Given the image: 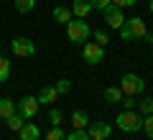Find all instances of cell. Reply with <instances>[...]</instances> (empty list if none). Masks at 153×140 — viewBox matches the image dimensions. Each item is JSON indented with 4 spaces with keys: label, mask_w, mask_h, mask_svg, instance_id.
<instances>
[{
    "label": "cell",
    "mask_w": 153,
    "mask_h": 140,
    "mask_svg": "<svg viewBox=\"0 0 153 140\" xmlns=\"http://www.w3.org/2000/svg\"><path fill=\"white\" fill-rule=\"evenodd\" d=\"M66 36H69V41L74 43H87L89 36H92V28H89V23L84 21V18H71L69 23H66Z\"/></svg>",
    "instance_id": "cell-1"
},
{
    "label": "cell",
    "mask_w": 153,
    "mask_h": 140,
    "mask_svg": "<svg viewBox=\"0 0 153 140\" xmlns=\"http://www.w3.org/2000/svg\"><path fill=\"white\" fill-rule=\"evenodd\" d=\"M115 122H117V127H120L123 133H138V130L143 127V115H138L135 110H123Z\"/></svg>",
    "instance_id": "cell-2"
},
{
    "label": "cell",
    "mask_w": 153,
    "mask_h": 140,
    "mask_svg": "<svg viewBox=\"0 0 153 140\" xmlns=\"http://www.w3.org/2000/svg\"><path fill=\"white\" fill-rule=\"evenodd\" d=\"M120 89L125 97H135V94H140L143 89H146V81H143V76L138 74H125L120 81Z\"/></svg>",
    "instance_id": "cell-3"
},
{
    "label": "cell",
    "mask_w": 153,
    "mask_h": 140,
    "mask_svg": "<svg viewBox=\"0 0 153 140\" xmlns=\"http://www.w3.org/2000/svg\"><path fill=\"white\" fill-rule=\"evenodd\" d=\"M10 51H13L16 56H21V59H26V56H33V54H36V46H33L31 38L18 36V38H13V41H10Z\"/></svg>",
    "instance_id": "cell-4"
},
{
    "label": "cell",
    "mask_w": 153,
    "mask_h": 140,
    "mask_svg": "<svg viewBox=\"0 0 153 140\" xmlns=\"http://www.w3.org/2000/svg\"><path fill=\"white\" fill-rule=\"evenodd\" d=\"M82 59L87 61V64L94 66V64H100V61L105 59V49H102V46H97L94 41L92 43L87 41V43H82Z\"/></svg>",
    "instance_id": "cell-5"
},
{
    "label": "cell",
    "mask_w": 153,
    "mask_h": 140,
    "mask_svg": "<svg viewBox=\"0 0 153 140\" xmlns=\"http://www.w3.org/2000/svg\"><path fill=\"white\" fill-rule=\"evenodd\" d=\"M16 112L21 115L23 120L36 117V112H38V99H36V97H31V94H26V97H23L21 102L16 104Z\"/></svg>",
    "instance_id": "cell-6"
},
{
    "label": "cell",
    "mask_w": 153,
    "mask_h": 140,
    "mask_svg": "<svg viewBox=\"0 0 153 140\" xmlns=\"http://www.w3.org/2000/svg\"><path fill=\"white\" fill-rule=\"evenodd\" d=\"M102 16H105V23H107L110 28H115V31H117V28H120L123 23H125V16H123V8L112 5V3H110V5L102 10Z\"/></svg>",
    "instance_id": "cell-7"
},
{
    "label": "cell",
    "mask_w": 153,
    "mask_h": 140,
    "mask_svg": "<svg viewBox=\"0 0 153 140\" xmlns=\"http://www.w3.org/2000/svg\"><path fill=\"white\" fill-rule=\"evenodd\" d=\"M110 133H112V127H110L107 122H89L87 125V135L92 140H107Z\"/></svg>",
    "instance_id": "cell-8"
},
{
    "label": "cell",
    "mask_w": 153,
    "mask_h": 140,
    "mask_svg": "<svg viewBox=\"0 0 153 140\" xmlns=\"http://www.w3.org/2000/svg\"><path fill=\"white\" fill-rule=\"evenodd\" d=\"M125 26H128V31L133 33V41H138V38H146V33H148V28H146V23H143V18H128L125 21Z\"/></svg>",
    "instance_id": "cell-9"
},
{
    "label": "cell",
    "mask_w": 153,
    "mask_h": 140,
    "mask_svg": "<svg viewBox=\"0 0 153 140\" xmlns=\"http://www.w3.org/2000/svg\"><path fill=\"white\" fill-rule=\"evenodd\" d=\"M36 99H38V104H54L56 99H59V92H56L54 84H46V87H41V92L36 94Z\"/></svg>",
    "instance_id": "cell-10"
},
{
    "label": "cell",
    "mask_w": 153,
    "mask_h": 140,
    "mask_svg": "<svg viewBox=\"0 0 153 140\" xmlns=\"http://www.w3.org/2000/svg\"><path fill=\"white\" fill-rule=\"evenodd\" d=\"M89 13H92V3H89V0H74V3H71V16L87 21Z\"/></svg>",
    "instance_id": "cell-11"
},
{
    "label": "cell",
    "mask_w": 153,
    "mask_h": 140,
    "mask_svg": "<svg viewBox=\"0 0 153 140\" xmlns=\"http://www.w3.org/2000/svg\"><path fill=\"white\" fill-rule=\"evenodd\" d=\"M18 135H21V140H38L41 138V130H38L33 122H26L21 130H18Z\"/></svg>",
    "instance_id": "cell-12"
},
{
    "label": "cell",
    "mask_w": 153,
    "mask_h": 140,
    "mask_svg": "<svg viewBox=\"0 0 153 140\" xmlns=\"http://www.w3.org/2000/svg\"><path fill=\"white\" fill-rule=\"evenodd\" d=\"M71 125H74V130H87V125H89L87 112H82V110H71Z\"/></svg>",
    "instance_id": "cell-13"
},
{
    "label": "cell",
    "mask_w": 153,
    "mask_h": 140,
    "mask_svg": "<svg viewBox=\"0 0 153 140\" xmlns=\"http://www.w3.org/2000/svg\"><path fill=\"white\" fill-rule=\"evenodd\" d=\"M71 18H74V16H71V8H64V5H56L54 8V21L56 23H64V26H66Z\"/></svg>",
    "instance_id": "cell-14"
},
{
    "label": "cell",
    "mask_w": 153,
    "mask_h": 140,
    "mask_svg": "<svg viewBox=\"0 0 153 140\" xmlns=\"http://www.w3.org/2000/svg\"><path fill=\"white\" fill-rule=\"evenodd\" d=\"M13 112H16V102H13L10 97H0V117L8 120Z\"/></svg>",
    "instance_id": "cell-15"
},
{
    "label": "cell",
    "mask_w": 153,
    "mask_h": 140,
    "mask_svg": "<svg viewBox=\"0 0 153 140\" xmlns=\"http://www.w3.org/2000/svg\"><path fill=\"white\" fill-rule=\"evenodd\" d=\"M123 97H125V94H123L120 87H107V89H105V99H107V102H123Z\"/></svg>",
    "instance_id": "cell-16"
},
{
    "label": "cell",
    "mask_w": 153,
    "mask_h": 140,
    "mask_svg": "<svg viewBox=\"0 0 153 140\" xmlns=\"http://www.w3.org/2000/svg\"><path fill=\"white\" fill-rule=\"evenodd\" d=\"M5 122H8V130H13V133H18V130H21L23 125H26V120H23V117H21L18 112H13L10 117L5 120Z\"/></svg>",
    "instance_id": "cell-17"
},
{
    "label": "cell",
    "mask_w": 153,
    "mask_h": 140,
    "mask_svg": "<svg viewBox=\"0 0 153 140\" xmlns=\"http://www.w3.org/2000/svg\"><path fill=\"white\" fill-rule=\"evenodd\" d=\"M138 110H140V115L146 117V115H153V97H146L138 102Z\"/></svg>",
    "instance_id": "cell-18"
},
{
    "label": "cell",
    "mask_w": 153,
    "mask_h": 140,
    "mask_svg": "<svg viewBox=\"0 0 153 140\" xmlns=\"http://www.w3.org/2000/svg\"><path fill=\"white\" fill-rule=\"evenodd\" d=\"M36 8V0H16V10L18 13H31Z\"/></svg>",
    "instance_id": "cell-19"
},
{
    "label": "cell",
    "mask_w": 153,
    "mask_h": 140,
    "mask_svg": "<svg viewBox=\"0 0 153 140\" xmlns=\"http://www.w3.org/2000/svg\"><path fill=\"white\" fill-rule=\"evenodd\" d=\"M8 76H10V61L0 56V81H8Z\"/></svg>",
    "instance_id": "cell-20"
},
{
    "label": "cell",
    "mask_w": 153,
    "mask_h": 140,
    "mask_svg": "<svg viewBox=\"0 0 153 140\" xmlns=\"http://www.w3.org/2000/svg\"><path fill=\"white\" fill-rule=\"evenodd\" d=\"M92 38H94V43H97V46H102V49L110 43V36L102 31V28H100V31H92Z\"/></svg>",
    "instance_id": "cell-21"
},
{
    "label": "cell",
    "mask_w": 153,
    "mask_h": 140,
    "mask_svg": "<svg viewBox=\"0 0 153 140\" xmlns=\"http://www.w3.org/2000/svg\"><path fill=\"white\" fill-rule=\"evenodd\" d=\"M46 140H66V133L61 130V125H56V127H51L46 133Z\"/></svg>",
    "instance_id": "cell-22"
},
{
    "label": "cell",
    "mask_w": 153,
    "mask_h": 140,
    "mask_svg": "<svg viewBox=\"0 0 153 140\" xmlns=\"http://www.w3.org/2000/svg\"><path fill=\"white\" fill-rule=\"evenodd\" d=\"M49 122L51 125H54V127H56V125H61V122H64V112H61V110H49Z\"/></svg>",
    "instance_id": "cell-23"
},
{
    "label": "cell",
    "mask_w": 153,
    "mask_h": 140,
    "mask_svg": "<svg viewBox=\"0 0 153 140\" xmlns=\"http://www.w3.org/2000/svg\"><path fill=\"white\" fill-rule=\"evenodd\" d=\"M140 130L153 140V115H146V117H143V127H140Z\"/></svg>",
    "instance_id": "cell-24"
},
{
    "label": "cell",
    "mask_w": 153,
    "mask_h": 140,
    "mask_svg": "<svg viewBox=\"0 0 153 140\" xmlns=\"http://www.w3.org/2000/svg\"><path fill=\"white\" fill-rule=\"evenodd\" d=\"M66 140H92L87 135V130H71L69 135H66Z\"/></svg>",
    "instance_id": "cell-25"
},
{
    "label": "cell",
    "mask_w": 153,
    "mask_h": 140,
    "mask_svg": "<svg viewBox=\"0 0 153 140\" xmlns=\"http://www.w3.org/2000/svg\"><path fill=\"white\" fill-rule=\"evenodd\" d=\"M54 87H56V92H59V94H66V92L71 89V81H69V79H59Z\"/></svg>",
    "instance_id": "cell-26"
},
{
    "label": "cell",
    "mask_w": 153,
    "mask_h": 140,
    "mask_svg": "<svg viewBox=\"0 0 153 140\" xmlns=\"http://www.w3.org/2000/svg\"><path fill=\"white\" fill-rule=\"evenodd\" d=\"M138 0H112V5H117V8H123V10H125V8H133L135 5Z\"/></svg>",
    "instance_id": "cell-27"
},
{
    "label": "cell",
    "mask_w": 153,
    "mask_h": 140,
    "mask_svg": "<svg viewBox=\"0 0 153 140\" xmlns=\"http://www.w3.org/2000/svg\"><path fill=\"white\" fill-rule=\"evenodd\" d=\"M89 3H92V8H97V10H105L112 0H89Z\"/></svg>",
    "instance_id": "cell-28"
},
{
    "label": "cell",
    "mask_w": 153,
    "mask_h": 140,
    "mask_svg": "<svg viewBox=\"0 0 153 140\" xmlns=\"http://www.w3.org/2000/svg\"><path fill=\"white\" fill-rule=\"evenodd\" d=\"M123 107H125V110H135L138 102H135L133 97H123Z\"/></svg>",
    "instance_id": "cell-29"
},
{
    "label": "cell",
    "mask_w": 153,
    "mask_h": 140,
    "mask_svg": "<svg viewBox=\"0 0 153 140\" xmlns=\"http://www.w3.org/2000/svg\"><path fill=\"white\" fill-rule=\"evenodd\" d=\"M146 38H148V43H153V33H151V31L146 33Z\"/></svg>",
    "instance_id": "cell-30"
},
{
    "label": "cell",
    "mask_w": 153,
    "mask_h": 140,
    "mask_svg": "<svg viewBox=\"0 0 153 140\" xmlns=\"http://www.w3.org/2000/svg\"><path fill=\"white\" fill-rule=\"evenodd\" d=\"M148 10H151V13H153V0H148Z\"/></svg>",
    "instance_id": "cell-31"
},
{
    "label": "cell",
    "mask_w": 153,
    "mask_h": 140,
    "mask_svg": "<svg viewBox=\"0 0 153 140\" xmlns=\"http://www.w3.org/2000/svg\"><path fill=\"white\" fill-rule=\"evenodd\" d=\"M0 49H3V43H0Z\"/></svg>",
    "instance_id": "cell-32"
}]
</instances>
